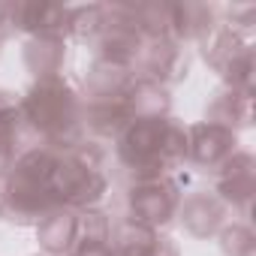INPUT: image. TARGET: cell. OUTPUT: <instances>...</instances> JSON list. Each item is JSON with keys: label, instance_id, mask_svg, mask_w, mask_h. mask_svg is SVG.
Returning <instances> with one entry per match:
<instances>
[{"label": "cell", "instance_id": "11", "mask_svg": "<svg viewBox=\"0 0 256 256\" xmlns=\"http://www.w3.org/2000/svg\"><path fill=\"white\" fill-rule=\"evenodd\" d=\"M36 235L48 253H70L76 247V235H78V214L72 208L54 205L52 211H46L36 220Z\"/></svg>", "mask_w": 256, "mask_h": 256}, {"label": "cell", "instance_id": "3", "mask_svg": "<svg viewBox=\"0 0 256 256\" xmlns=\"http://www.w3.org/2000/svg\"><path fill=\"white\" fill-rule=\"evenodd\" d=\"M108 187V178L102 169H94L82 160H76L70 151H60L48 178V193L54 205L64 208H94Z\"/></svg>", "mask_w": 256, "mask_h": 256}, {"label": "cell", "instance_id": "14", "mask_svg": "<svg viewBox=\"0 0 256 256\" xmlns=\"http://www.w3.org/2000/svg\"><path fill=\"white\" fill-rule=\"evenodd\" d=\"M199 42H202L205 60H208L217 72H223L241 52L250 48V42L241 40V30L232 28V24H214V30H211L205 40H199Z\"/></svg>", "mask_w": 256, "mask_h": 256}, {"label": "cell", "instance_id": "21", "mask_svg": "<svg viewBox=\"0 0 256 256\" xmlns=\"http://www.w3.org/2000/svg\"><path fill=\"white\" fill-rule=\"evenodd\" d=\"M24 120H0V178H4L16 163V142H18V126Z\"/></svg>", "mask_w": 256, "mask_h": 256}, {"label": "cell", "instance_id": "10", "mask_svg": "<svg viewBox=\"0 0 256 256\" xmlns=\"http://www.w3.org/2000/svg\"><path fill=\"white\" fill-rule=\"evenodd\" d=\"M226 202L214 193H193L187 199H181L178 205V217L184 223V229L196 238H208L214 232H220L226 223Z\"/></svg>", "mask_w": 256, "mask_h": 256}, {"label": "cell", "instance_id": "13", "mask_svg": "<svg viewBox=\"0 0 256 256\" xmlns=\"http://www.w3.org/2000/svg\"><path fill=\"white\" fill-rule=\"evenodd\" d=\"M157 244H160V232L133 217L112 226V238H108L112 256H151Z\"/></svg>", "mask_w": 256, "mask_h": 256}, {"label": "cell", "instance_id": "18", "mask_svg": "<svg viewBox=\"0 0 256 256\" xmlns=\"http://www.w3.org/2000/svg\"><path fill=\"white\" fill-rule=\"evenodd\" d=\"M160 157H163V169H166V172H169L172 166H178L181 160H187V126H181L175 118H166Z\"/></svg>", "mask_w": 256, "mask_h": 256}, {"label": "cell", "instance_id": "20", "mask_svg": "<svg viewBox=\"0 0 256 256\" xmlns=\"http://www.w3.org/2000/svg\"><path fill=\"white\" fill-rule=\"evenodd\" d=\"M220 244L226 256H253L256 244H253V232L244 223H232L220 229Z\"/></svg>", "mask_w": 256, "mask_h": 256}, {"label": "cell", "instance_id": "2", "mask_svg": "<svg viewBox=\"0 0 256 256\" xmlns=\"http://www.w3.org/2000/svg\"><path fill=\"white\" fill-rule=\"evenodd\" d=\"M58 154L60 151L48 145H36L16 157L4 184V214H12V220L18 223H30L54 208V199L48 193V178Z\"/></svg>", "mask_w": 256, "mask_h": 256}, {"label": "cell", "instance_id": "24", "mask_svg": "<svg viewBox=\"0 0 256 256\" xmlns=\"http://www.w3.org/2000/svg\"><path fill=\"white\" fill-rule=\"evenodd\" d=\"M4 24L6 22H4V6H0V40H4Z\"/></svg>", "mask_w": 256, "mask_h": 256}, {"label": "cell", "instance_id": "1", "mask_svg": "<svg viewBox=\"0 0 256 256\" xmlns=\"http://www.w3.org/2000/svg\"><path fill=\"white\" fill-rule=\"evenodd\" d=\"M22 118L54 151H70L82 142L84 102L76 94V88L60 76L36 78L30 84V90L22 100Z\"/></svg>", "mask_w": 256, "mask_h": 256}, {"label": "cell", "instance_id": "19", "mask_svg": "<svg viewBox=\"0 0 256 256\" xmlns=\"http://www.w3.org/2000/svg\"><path fill=\"white\" fill-rule=\"evenodd\" d=\"M112 238V223L102 211L96 208H82L78 214V235L76 244H108Z\"/></svg>", "mask_w": 256, "mask_h": 256}, {"label": "cell", "instance_id": "9", "mask_svg": "<svg viewBox=\"0 0 256 256\" xmlns=\"http://www.w3.org/2000/svg\"><path fill=\"white\" fill-rule=\"evenodd\" d=\"M253 157L247 151H235L223 166H220V178H217V196L232 205V208H241L244 214L250 211V202H253Z\"/></svg>", "mask_w": 256, "mask_h": 256}, {"label": "cell", "instance_id": "22", "mask_svg": "<svg viewBox=\"0 0 256 256\" xmlns=\"http://www.w3.org/2000/svg\"><path fill=\"white\" fill-rule=\"evenodd\" d=\"M70 256H112V247L108 244H76Z\"/></svg>", "mask_w": 256, "mask_h": 256}, {"label": "cell", "instance_id": "15", "mask_svg": "<svg viewBox=\"0 0 256 256\" xmlns=\"http://www.w3.org/2000/svg\"><path fill=\"white\" fill-rule=\"evenodd\" d=\"M64 36H30L24 46V64L36 78L60 76L64 66Z\"/></svg>", "mask_w": 256, "mask_h": 256}, {"label": "cell", "instance_id": "12", "mask_svg": "<svg viewBox=\"0 0 256 256\" xmlns=\"http://www.w3.org/2000/svg\"><path fill=\"white\" fill-rule=\"evenodd\" d=\"M124 96H126L130 120L133 118H169V90L160 82L133 76V82H130Z\"/></svg>", "mask_w": 256, "mask_h": 256}, {"label": "cell", "instance_id": "5", "mask_svg": "<svg viewBox=\"0 0 256 256\" xmlns=\"http://www.w3.org/2000/svg\"><path fill=\"white\" fill-rule=\"evenodd\" d=\"M178 205H181V193H178V184L169 175L139 178L130 187V211H133V220H139V223H145L151 229L166 226L178 214Z\"/></svg>", "mask_w": 256, "mask_h": 256}, {"label": "cell", "instance_id": "17", "mask_svg": "<svg viewBox=\"0 0 256 256\" xmlns=\"http://www.w3.org/2000/svg\"><path fill=\"white\" fill-rule=\"evenodd\" d=\"M133 82V72L114 66L108 60H96L88 72V100H106V96H120L126 94Z\"/></svg>", "mask_w": 256, "mask_h": 256}, {"label": "cell", "instance_id": "4", "mask_svg": "<svg viewBox=\"0 0 256 256\" xmlns=\"http://www.w3.org/2000/svg\"><path fill=\"white\" fill-rule=\"evenodd\" d=\"M163 126L166 118H133L118 133V160L139 178H154L166 175L163 169Z\"/></svg>", "mask_w": 256, "mask_h": 256}, {"label": "cell", "instance_id": "25", "mask_svg": "<svg viewBox=\"0 0 256 256\" xmlns=\"http://www.w3.org/2000/svg\"><path fill=\"white\" fill-rule=\"evenodd\" d=\"M0 214H4V187H0Z\"/></svg>", "mask_w": 256, "mask_h": 256}, {"label": "cell", "instance_id": "8", "mask_svg": "<svg viewBox=\"0 0 256 256\" xmlns=\"http://www.w3.org/2000/svg\"><path fill=\"white\" fill-rule=\"evenodd\" d=\"M4 22L16 24L30 36H64L70 22V6L58 4H16L4 6Z\"/></svg>", "mask_w": 256, "mask_h": 256}, {"label": "cell", "instance_id": "16", "mask_svg": "<svg viewBox=\"0 0 256 256\" xmlns=\"http://www.w3.org/2000/svg\"><path fill=\"white\" fill-rule=\"evenodd\" d=\"M208 120L220 124L226 130L235 126H247L250 124V94H241L235 88H226L214 96V102L208 106Z\"/></svg>", "mask_w": 256, "mask_h": 256}, {"label": "cell", "instance_id": "6", "mask_svg": "<svg viewBox=\"0 0 256 256\" xmlns=\"http://www.w3.org/2000/svg\"><path fill=\"white\" fill-rule=\"evenodd\" d=\"M160 82L163 88L187 76V52L172 40H145L133 64V76Z\"/></svg>", "mask_w": 256, "mask_h": 256}, {"label": "cell", "instance_id": "23", "mask_svg": "<svg viewBox=\"0 0 256 256\" xmlns=\"http://www.w3.org/2000/svg\"><path fill=\"white\" fill-rule=\"evenodd\" d=\"M151 256H181V253H178V247H175L169 238H163V235H160V244H157V250H154Z\"/></svg>", "mask_w": 256, "mask_h": 256}, {"label": "cell", "instance_id": "7", "mask_svg": "<svg viewBox=\"0 0 256 256\" xmlns=\"http://www.w3.org/2000/svg\"><path fill=\"white\" fill-rule=\"evenodd\" d=\"M235 130H226L220 124L202 120L187 130V157L199 166L220 169L238 148H235Z\"/></svg>", "mask_w": 256, "mask_h": 256}]
</instances>
